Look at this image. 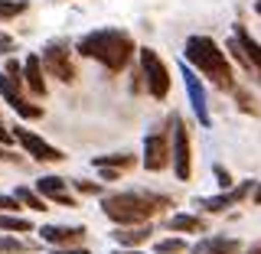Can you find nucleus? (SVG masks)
Listing matches in <instances>:
<instances>
[{
    "mask_svg": "<svg viewBox=\"0 0 261 254\" xmlns=\"http://www.w3.org/2000/svg\"><path fill=\"white\" fill-rule=\"evenodd\" d=\"M75 49L82 55H88V59H98L105 69L121 72L127 65V59L134 55V39L124 30H98V33L82 36Z\"/></svg>",
    "mask_w": 261,
    "mask_h": 254,
    "instance_id": "obj_1",
    "label": "nucleus"
},
{
    "mask_svg": "<svg viewBox=\"0 0 261 254\" xmlns=\"http://www.w3.org/2000/svg\"><path fill=\"white\" fill-rule=\"evenodd\" d=\"M163 206H167V199L150 195V192H121V195H108V199L101 202L105 215H108L111 222H118L121 228L150 222V215Z\"/></svg>",
    "mask_w": 261,
    "mask_h": 254,
    "instance_id": "obj_2",
    "label": "nucleus"
},
{
    "mask_svg": "<svg viewBox=\"0 0 261 254\" xmlns=\"http://www.w3.org/2000/svg\"><path fill=\"white\" fill-rule=\"evenodd\" d=\"M186 65L199 69L202 75H209L219 88H232V69H228L225 52L216 46V39H209V36L186 39Z\"/></svg>",
    "mask_w": 261,
    "mask_h": 254,
    "instance_id": "obj_3",
    "label": "nucleus"
},
{
    "mask_svg": "<svg viewBox=\"0 0 261 254\" xmlns=\"http://www.w3.org/2000/svg\"><path fill=\"white\" fill-rule=\"evenodd\" d=\"M170 127H173V150H170V160H173V173L179 183H186L193 173V153H190V130H186L183 118L173 114L170 118Z\"/></svg>",
    "mask_w": 261,
    "mask_h": 254,
    "instance_id": "obj_4",
    "label": "nucleus"
},
{
    "mask_svg": "<svg viewBox=\"0 0 261 254\" xmlns=\"http://www.w3.org/2000/svg\"><path fill=\"white\" fill-rule=\"evenodd\" d=\"M141 69H144V78H147V92L157 98V101H163L170 95V72L163 65V59L153 49H141Z\"/></svg>",
    "mask_w": 261,
    "mask_h": 254,
    "instance_id": "obj_5",
    "label": "nucleus"
},
{
    "mask_svg": "<svg viewBox=\"0 0 261 254\" xmlns=\"http://www.w3.org/2000/svg\"><path fill=\"white\" fill-rule=\"evenodd\" d=\"M0 95H4V101L10 104V108L20 114V118H27V121H36V118H43V108H36V104H30L27 98L20 95V81L10 78L7 72H0Z\"/></svg>",
    "mask_w": 261,
    "mask_h": 254,
    "instance_id": "obj_6",
    "label": "nucleus"
},
{
    "mask_svg": "<svg viewBox=\"0 0 261 254\" xmlns=\"http://www.w3.org/2000/svg\"><path fill=\"white\" fill-rule=\"evenodd\" d=\"M13 137L23 144V150H27L33 160H39V163H59V160H65V153H62V150H56L53 144H46L43 137H36L33 130L16 127V130H13Z\"/></svg>",
    "mask_w": 261,
    "mask_h": 254,
    "instance_id": "obj_7",
    "label": "nucleus"
},
{
    "mask_svg": "<svg viewBox=\"0 0 261 254\" xmlns=\"http://www.w3.org/2000/svg\"><path fill=\"white\" fill-rule=\"evenodd\" d=\"M43 65L49 69V75H56L59 81L75 78V69H72V62H69V49H65V43H49L43 49Z\"/></svg>",
    "mask_w": 261,
    "mask_h": 254,
    "instance_id": "obj_8",
    "label": "nucleus"
},
{
    "mask_svg": "<svg viewBox=\"0 0 261 254\" xmlns=\"http://www.w3.org/2000/svg\"><path fill=\"white\" fill-rule=\"evenodd\" d=\"M179 75H183V81H186L190 104H193L196 118H199V124H202V127H209V124H212V118H209V108H206V92H202V85H199V78H196V72L183 62V65H179Z\"/></svg>",
    "mask_w": 261,
    "mask_h": 254,
    "instance_id": "obj_9",
    "label": "nucleus"
},
{
    "mask_svg": "<svg viewBox=\"0 0 261 254\" xmlns=\"http://www.w3.org/2000/svg\"><path fill=\"white\" fill-rule=\"evenodd\" d=\"M170 163V140L167 134H147L144 140V166L150 170V173H157Z\"/></svg>",
    "mask_w": 261,
    "mask_h": 254,
    "instance_id": "obj_10",
    "label": "nucleus"
},
{
    "mask_svg": "<svg viewBox=\"0 0 261 254\" xmlns=\"http://www.w3.org/2000/svg\"><path fill=\"white\" fill-rule=\"evenodd\" d=\"M39 238H43L46 244H75L85 238V228L82 225H72V228H65V225H46V228H39Z\"/></svg>",
    "mask_w": 261,
    "mask_h": 254,
    "instance_id": "obj_11",
    "label": "nucleus"
},
{
    "mask_svg": "<svg viewBox=\"0 0 261 254\" xmlns=\"http://www.w3.org/2000/svg\"><path fill=\"white\" fill-rule=\"evenodd\" d=\"M36 189H39V195H43V199H56L59 206H69V209L79 206V202L72 199L69 192H65V179H62V176H43V179L36 183Z\"/></svg>",
    "mask_w": 261,
    "mask_h": 254,
    "instance_id": "obj_12",
    "label": "nucleus"
},
{
    "mask_svg": "<svg viewBox=\"0 0 261 254\" xmlns=\"http://www.w3.org/2000/svg\"><path fill=\"white\" fill-rule=\"evenodd\" d=\"M235 43H239V49H242V55L248 59V65L251 69H258V75H261V46L251 39V33L245 30V26H235Z\"/></svg>",
    "mask_w": 261,
    "mask_h": 254,
    "instance_id": "obj_13",
    "label": "nucleus"
},
{
    "mask_svg": "<svg viewBox=\"0 0 261 254\" xmlns=\"http://www.w3.org/2000/svg\"><path fill=\"white\" fill-rule=\"evenodd\" d=\"M248 192H251V183H245V186H239V189H232V192H222V195H212V199H202L199 206L206 209V212H225L232 202H242Z\"/></svg>",
    "mask_w": 261,
    "mask_h": 254,
    "instance_id": "obj_14",
    "label": "nucleus"
},
{
    "mask_svg": "<svg viewBox=\"0 0 261 254\" xmlns=\"http://www.w3.org/2000/svg\"><path fill=\"white\" fill-rule=\"evenodd\" d=\"M23 75H27V85H30L33 95L46 98V81H43V62H39V55H30V59L23 62Z\"/></svg>",
    "mask_w": 261,
    "mask_h": 254,
    "instance_id": "obj_15",
    "label": "nucleus"
},
{
    "mask_svg": "<svg viewBox=\"0 0 261 254\" xmlns=\"http://www.w3.org/2000/svg\"><path fill=\"white\" fill-rule=\"evenodd\" d=\"M111 235H114V241H121V248H137V244H144L150 238V225H124Z\"/></svg>",
    "mask_w": 261,
    "mask_h": 254,
    "instance_id": "obj_16",
    "label": "nucleus"
},
{
    "mask_svg": "<svg viewBox=\"0 0 261 254\" xmlns=\"http://www.w3.org/2000/svg\"><path fill=\"white\" fill-rule=\"evenodd\" d=\"M196 254H242V244L235 238H212L206 244H196Z\"/></svg>",
    "mask_w": 261,
    "mask_h": 254,
    "instance_id": "obj_17",
    "label": "nucleus"
},
{
    "mask_svg": "<svg viewBox=\"0 0 261 254\" xmlns=\"http://www.w3.org/2000/svg\"><path fill=\"white\" fill-rule=\"evenodd\" d=\"M170 232H190V235H196V232H206V222H202L199 215H173V218H170Z\"/></svg>",
    "mask_w": 261,
    "mask_h": 254,
    "instance_id": "obj_18",
    "label": "nucleus"
},
{
    "mask_svg": "<svg viewBox=\"0 0 261 254\" xmlns=\"http://www.w3.org/2000/svg\"><path fill=\"white\" fill-rule=\"evenodd\" d=\"M92 163L95 166H111V170H127L134 166V157L130 153H105V157H95Z\"/></svg>",
    "mask_w": 261,
    "mask_h": 254,
    "instance_id": "obj_19",
    "label": "nucleus"
},
{
    "mask_svg": "<svg viewBox=\"0 0 261 254\" xmlns=\"http://www.w3.org/2000/svg\"><path fill=\"white\" fill-rule=\"evenodd\" d=\"M13 199H16V202H23V206L33 209V212H46V209H49V206H46L43 199H39L36 192L27 189V186H16V195H13Z\"/></svg>",
    "mask_w": 261,
    "mask_h": 254,
    "instance_id": "obj_20",
    "label": "nucleus"
},
{
    "mask_svg": "<svg viewBox=\"0 0 261 254\" xmlns=\"http://www.w3.org/2000/svg\"><path fill=\"white\" fill-rule=\"evenodd\" d=\"M0 232H33V225L20 215H0Z\"/></svg>",
    "mask_w": 261,
    "mask_h": 254,
    "instance_id": "obj_21",
    "label": "nucleus"
},
{
    "mask_svg": "<svg viewBox=\"0 0 261 254\" xmlns=\"http://www.w3.org/2000/svg\"><path fill=\"white\" fill-rule=\"evenodd\" d=\"M16 251H33V244L23 238H0V254H16Z\"/></svg>",
    "mask_w": 261,
    "mask_h": 254,
    "instance_id": "obj_22",
    "label": "nucleus"
},
{
    "mask_svg": "<svg viewBox=\"0 0 261 254\" xmlns=\"http://www.w3.org/2000/svg\"><path fill=\"white\" fill-rule=\"evenodd\" d=\"M186 251V241L183 238H167V241H157V254H183Z\"/></svg>",
    "mask_w": 261,
    "mask_h": 254,
    "instance_id": "obj_23",
    "label": "nucleus"
},
{
    "mask_svg": "<svg viewBox=\"0 0 261 254\" xmlns=\"http://www.w3.org/2000/svg\"><path fill=\"white\" fill-rule=\"evenodd\" d=\"M27 10V4L23 0H0V20H7V16H16Z\"/></svg>",
    "mask_w": 261,
    "mask_h": 254,
    "instance_id": "obj_24",
    "label": "nucleus"
},
{
    "mask_svg": "<svg viewBox=\"0 0 261 254\" xmlns=\"http://www.w3.org/2000/svg\"><path fill=\"white\" fill-rule=\"evenodd\" d=\"M20 206H16V199H10V195H0V215H7V212H16Z\"/></svg>",
    "mask_w": 261,
    "mask_h": 254,
    "instance_id": "obj_25",
    "label": "nucleus"
},
{
    "mask_svg": "<svg viewBox=\"0 0 261 254\" xmlns=\"http://www.w3.org/2000/svg\"><path fill=\"white\" fill-rule=\"evenodd\" d=\"M4 72H7V75H10V78H16V81H20V72H23V65L10 59V62H7V69H4Z\"/></svg>",
    "mask_w": 261,
    "mask_h": 254,
    "instance_id": "obj_26",
    "label": "nucleus"
},
{
    "mask_svg": "<svg viewBox=\"0 0 261 254\" xmlns=\"http://www.w3.org/2000/svg\"><path fill=\"white\" fill-rule=\"evenodd\" d=\"M216 176H219V186H222V189H228V186H232V176H228V170L216 166Z\"/></svg>",
    "mask_w": 261,
    "mask_h": 254,
    "instance_id": "obj_27",
    "label": "nucleus"
},
{
    "mask_svg": "<svg viewBox=\"0 0 261 254\" xmlns=\"http://www.w3.org/2000/svg\"><path fill=\"white\" fill-rule=\"evenodd\" d=\"M10 49H13V36L0 33V52H10Z\"/></svg>",
    "mask_w": 261,
    "mask_h": 254,
    "instance_id": "obj_28",
    "label": "nucleus"
},
{
    "mask_svg": "<svg viewBox=\"0 0 261 254\" xmlns=\"http://www.w3.org/2000/svg\"><path fill=\"white\" fill-rule=\"evenodd\" d=\"M98 170H101V176L108 179V183H114V179H118V170H111V166H98Z\"/></svg>",
    "mask_w": 261,
    "mask_h": 254,
    "instance_id": "obj_29",
    "label": "nucleus"
},
{
    "mask_svg": "<svg viewBox=\"0 0 261 254\" xmlns=\"http://www.w3.org/2000/svg\"><path fill=\"white\" fill-rule=\"evenodd\" d=\"M75 186H79V189H82V192H98V186H95V183H85V179H79V183H75Z\"/></svg>",
    "mask_w": 261,
    "mask_h": 254,
    "instance_id": "obj_30",
    "label": "nucleus"
},
{
    "mask_svg": "<svg viewBox=\"0 0 261 254\" xmlns=\"http://www.w3.org/2000/svg\"><path fill=\"white\" fill-rule=\"evenodd\" d=\"M53 254H92L88 248H62V251H53Z\"/></svg>",
    "mask_w": 261,
    "mask_h": 254,
    "instance_id": "obj_31",
    "label": "nucleus"
},
{
    "mask_svg": "<svg viewBox=\"0 0 261 254\" xmlns=\"http://www.w3.org/2000/svg\"><path fill=\"white\" fill-rule=\"evenodd\" d=\"M10 140H13V134H7L4 124H0V144H10Z\"/></svg>",
    "mask_w": 261,
    "mask_h": 254,
    "instance_id": "obj_32",
    "label": "nucleus"
},
{
    "mask_svg": "<svg viewBox=\"0 0 261 254\" xmlns=\"http://www.w3.org/2000/svg\"><path fill=\"white\" fill-rule=\"evenodd\" d=\"M245 254H261V244H255V248H248Z\"/></svg>",
    "mask_w": 261,
    "mask_h": 254,
    "instance_id": "obj_33",
    "label": "nucleus"
},
{
    "mask_svg": "<svg viewBox=\"0 0 261 254\" xmlns=\"http://www.w3.org/2000/svg\"><path fill=\"white\" fill-rule=\"evenodd\" d=\"M255 202H258V206H261V186H258V189H255Z\"/></svg>",
    "mask_w": 261,
    "mask_h": 254,
    "instance_id": "obj_34",
    "label": "nucleus"
},
{
    "mask_svg": "<svg viewBox=\"0 0 261 254\" xmlns=\"http://www.w3.org/2000/svg\"><path fill=\"white\" fill-rule=\"evenodd\" d=\"M114 254H144V251H114Z\"/></svg>",
    "mask_w": 261,
    "mask_h": 254,
    "instance_id": "obj_35",
    "label": "nucleus"
},
{
    "mask_svg": "<svg viewBox=\"0 0 261 254\" xmlns=\"http://www.w3.org/2000/svg\"><path fill=\"white\" fill-rule=\"evenodd\" d=\"M255 10H258V13H261V0H255Z\"/></svg>",
    "mask_w": 261,
    "mask_h": 254,
    "instance_id": "obj_36",
    "label": "nucleus"
}]
</instances>
